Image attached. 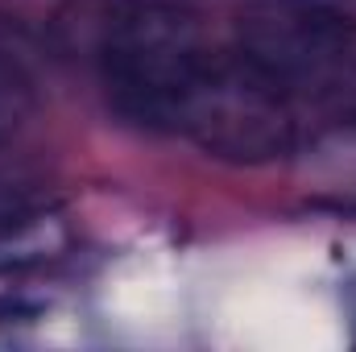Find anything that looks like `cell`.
Returning a JSON list of instances; mask_svg holds the SVG:
<instances>
[{"mask_svg": "<svg viewBox=\"0 0 356 352\" xmlns=\"http://www.w3.org/2000/svg\"><path fill=\"white\" fill-rule=\"evenodd\" d=\"M232 46L311 129H356V17L327 0H245Z\"/></svg>", "mask_w": 356, "mask_h": 352, "instance_id": "1", "label": "cell"}, {"mask_svg": "<svg viewBox=\"0 0 356 352\" xmlns=\"http://www.w3.org/2000/svg\"><path fill=\"white\" fill-rule=\"evenodd\" d=\"M216 42L182 0H112L99 17L95 71L108 104L133 125L166 133L182 91L195 83Z\"/></svg>", "mask_w": 356, "mask_h": 352, "instance_id": "2", "label": "cell"}, {"mask_svg": "<svg viewBox=\"0 0 356 352\" xmlns=\"http://www.w3.org/2000/svg\"><path fill=\"white\" fill-rule=\"evenodd\" d=\"M166 133L186 137L220 162L261 166L290 158L302 145L307 125L236 46H216L175 104Z\"/></svg>", "mask_w": 356, "mask_h": 352, "instance_id": "3", "label": "cell"}, {"mask_svg": "<svg viewBox=\"0 0 356 352\" xmlns=\"http://www.w3.org/2000/svg\"><path fill=\"white\" fill-rule=\"evenodd\" d=\"M67 249V220L54 191L38 182H0V273L54 262Z\"/></svg>", "mask_w": 356, "mask_h": 352, "instance_id": "4", "label": "cell"}, {"mask_svg": "<svg viewBox=\"0 0 356 352\" xmlns=\"http://www.w3.org/2000/svg\"><path fill=\"white\" fill-rule=\"evenodd\" d=\"M38 42L17 25L13 17L0 13V145L21 129V120L38 104Z\"/></svg>", "mask_w": 356, "mask_h": 352, "instance_id": "5", "label": "cell"}]
</instances>
